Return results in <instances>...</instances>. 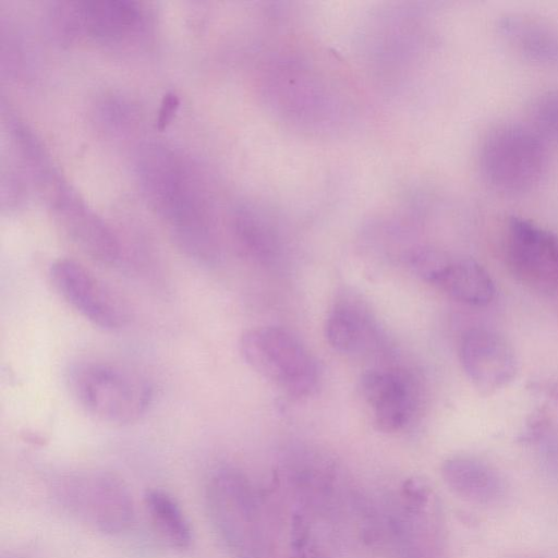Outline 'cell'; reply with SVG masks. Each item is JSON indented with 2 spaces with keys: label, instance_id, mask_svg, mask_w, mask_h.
Returning <instances> with one entry per match:
<instances>
[{
  "label": "cell",
  "instance_id": "6da1fadb",
  "mask_svg": "<svg viewBox=\"0 0 558 558\" xmlns=\"http://www.w3.org/2000/svg\"><path fill=\"white\" fill-rule=\"evenodd\" d=\"M136 169L146 199L168 223L179 248H202L217 236L203 189L178 153L160 143H146Z\"/></svg>",
  "mask_w": 558,
  "mask_h": 558
},
{
  "label": "cell",
  "instance_id": "7a4b0ae2",
  "mask_svg": "<svg viewBox=\"0 0 558 558\" xmlns=\"http://www.w3.org/2000/svg\"><path fill=\"white\" fill-rule=\"evenodd\" d=\"M205 501L209 520L232 558H272L263 504L243 472L231 466L214 471Z\"/></svg>",
  "mask_w": 558,
  "mask_h": 558
},
{
  "label": "cell",
  "instance_id": "3957f363",
  "mask_svg": "<svg viewBox=\"0 0 558 558\" xmlns=\"http://www.w3.org/2000/svg\"><path fill=\"white\" fill-rule=\"evenodd\" d=\"M546 138L533 125L517 121L498 123L483 137L478 165L484 181L506 195L533 191L548 169Z\"/></svg>",
  "mask_w": 558,
  "mask_h": 558
},
{
  "label": "cell",
  "instance_id": "277c9868",
  "mask_svg": "<svg viewBox=\"0 0 558 558\" xmlns=\"http://www.w3.org/2000/svg\"><path fill=\"white\" fill-rule=\"evenodd\" d=\"M66 380L80 407L109 424L138 421L154 398L153 386L143 375L117 363L81 362L71 367Z\"/></svg>",
  "mask_w": 558,
  "mask_h": 558
},
{
  "label": "cell",
  "instance_id": "5b68a950",
  "mask_svg": "<svg viewBox=\"0 0 558 558\" xmlns=\"http://www.w3.org/2000/svg\"><path fill=\"white\" fill-rule=\"evenodd\" d=\"M239 351L253 371L291 396H310L318 386L316 360L284 328L265 326L248 329L240 337Z\"/></svg>",
  "mask_w": 558,
  "mask_h": 558
},
{
  "label": "cell",
  "instance_id": "8992f818",
  "mask_svg": "<svg viewBox=\"0 0 558 558\" xmlns=\"http://www.w3.org/2000/svg\"><path fill=\"white\" fill-rule=\"evenodd\" d=\"M62 506L78 520L105 534H121L134 520L125 484L113 474L94 471L65 476L57 486Z\"/></svg>",
  "mask_w": 558,
  "mask_h": 558
},
{
  "label": "cell",
  "instance_id": "52a82bcc",
  "mask_svg": "<svg viewBox=\"0 0 558 558\" xmlns=\"http://www.w3.org/2000/svg\"><path fill=\"white\" fill-rule=\"evenodd\" d=\"M504 251L511 272L539 290L558 287V236L523 217L512 216L505 228Z\"/></svg>",
  "mask_w": 558,
  "mask_h": 558
},
{
  "label": "cell",
  "instance_id": "ba28073f",
  "mask_svg": "<svg viewBox=\"0 0 558 558\" xmlns=\"http://www.w3.org/2000/svg\"><path fill=\"white\" fill-rule=\"evenodd\" d=\"M49 279L60 298L94 326L114 331L124 325L125 313L120 302L81 263L56 259L49 267Z\"/></svg>",
  "mask_w": 558,
  "mask_h": 558
},
{
  "label": "cell",
  "instance_id": "9c48e42d",
  "mask_svg": "<svg viewBox=\"0 0 558 558\" xmlns=\"http://www.w3.org/2000/svg\"><path fill=\"white\" fill-rule=\"evenodd\" d=\"M47 203L58 226L85 255L107 265L119 259L117 236L71 186L64 183Z\"/></svg>",
  "mask_w": 558,
  "mask_h": 558
},
{
  "label": "cell",
  "instance_id": "30bf717a",
  "mask_svg": "<svg viewBox=\"0 0 558 558\" xmlns=\"http://www.w3.org/2000/svg\"><path fill=\"white\" fill-rule=\"evenodd\" d=\"M459 355L469 379L484 391L506 386L518 369L511 343L504 335L489 328L468 330L461 339Z\"/></svg>",
  "mask_w": 558,
  "mask_h": 558
},
{
  "label": "cell",
  "instance_id": "8fae6325",
  "mask_svg": "<svg viewBox=\"0 0 558 558\" xmlns=\"http://www.w3.org/2000/svg\"><path fill=\"white\" fill-rule=\"evenodd\" d=\"M362 396L374 412V423L384 433L402 429L411 420L417 399L413 377L402 369H369L360 380Z\"/></svg>",
  "mask_w": 558,
  "mask_h": 558
},
{
  "label": "cell",
  "instance_id": "7c38bea8",
  "mask_svg": "<svg viewBox=\"0 0 558 558\" xmlns=\"http://www.w3.org/2000/svg\"><path fill=\"white\" fill-rule=\"evenodd\" d=\"M496 28L501 40L522 59L558 69V23L531 12L499 16Z\"/></svg>",
  "mask_w": 558,
  "mask_h": 558
},
{
  "label": "cell",
  "instance_id": "4fadbf2b",
  "mask_svg": "<svg viewBox=\"0 0 558 558\" xmlns=\"http://www.w3.org/2000/svg\"><path fill=\"white\" fill-rule=\"evenodd\" d=\"M80 33L105 41H117L133 35L143 23L138 3L128 0H93L75 2Z\"/></svg>",
  "mask_w": 558,
  "mask_h": 558
},
{
  "label": "cell",
  "instance_id": "5bb4252c",
  "mask_svg": "<svg viewBox=\"0 0 558 558\" xmlns=\"http://www.w3.org/2000/svg\"><path fill=\"white\" fill-rule=\"evenodd\" d=\"M441 476L457 496L474 504L492 505L505 496L502 477L494 468L476 458L458 456L446 460Z\"/></svg>",
  "mask_w": 558,
  "mask_h": 558
},
{
  "label": "cell",
  "instance_id": "9a60e30c",
  "mask_svg": "<svg viewBox=\"0 0 558 558\" xmlns=\"http://www.w3.org/2000/svg\"><path fill=\"white\" fill-rule=\"evenodd\" d=\"M435 286L454 300L473 306L487 305L495 295V286L489 274L470 258L449 259Z\"/></svg>",
  "mask_w": 558,
  "mask_h": 558
},
{
  "label": "cell",
  "instance_id": "2e32d148",
  "mask_svg": "<svg viewBox=\"0 0 558 558\" xmlns=\"http://www.w3.org/2000/svg\"><path fill=\"white\" fill-rule=\"evenodd\" d=\"M372 327L371 317L364 307L354 300H344L328 313L325 336L335 350L353 353L367 345Z\"/></svg>",
  "mask_w": 558,
  "mask_h": 558
},
{
  "label": "cell",
  "instance_id": "e0dca14e",
  "mask_svg": "<svg viewBox=\"0 0 558 558\" xmlns=\"http://www.w3.org/2000/svg\"><path fill=\"white\" fill-rule=\"evenodd\" d=\"M148 513L162 537L178 549L190 547L191 525L175 499L162 489H149L145 495Z\"/></svg>",
  "mask_w": 558,
  "mask_h": 558
},
{
  "label": "cell",
  "instance_id": "ac0fdd59",
  "mask_svg": "<svg viewBox=\"0 0 558 558\" xmlns=\"http://www.w3.org/2000/svg\"><path fill=\"white\" fill-rule=\"evenodd\" d=\"M532 119L545 138L558 143V89L545 90L534 99Z\"/></svg>",
  "mask_w": 558,
  "mask_h": 558
},
{
  "label": "cell",
  "instance_id": "d6986e66",
  "mask_svg": "<svg viewBox=\"0 0 558 558\" xmlns=\"http://www.w3.org/2000/svg\"><path fill=\"white\" fill-rule=\"evenodd\" d=\"M448 260L447 257L437 252L425 250L412 254L410 265L416 276L435 284Z\"/></svg>",
  "mask_w": 558,
  "mask_h": 558
},
{
  "label": "cell",
  "instance_id": "ffe728a7",
  "mask_svg": "<svg viewBox=\"0 0 558 558\" xmlns=\"http://www.w3.org/2000/svg\"><path fill=\"white\" fill-rule=\"evenodd\" d=\"M180 106L179 96L173 92H168L160 104L157 117V128L163 130L174 117Z\"/></svg>",
  "mask_w": 558,
  "mask_h": 558
},
{
  "label": "cell",
  "instance_id": "44dd1931",
  "mask_svg": "<svg viewBox=\"0 0 558 558\" xmlns=\"http://www.w3.org/2000/svg\"><path fill=\"white\" fill-rule=\"evenodd\" d=\"M8 558H24V557H20V556H12V557H8Z\"/></svg>",
  "mask_w": 558,
  "mask_h": 558
}]
</instances>
